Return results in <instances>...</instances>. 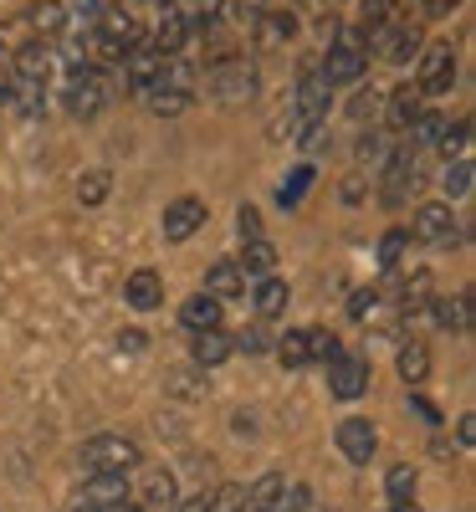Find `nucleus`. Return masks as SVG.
I'll return each mask as SVG.
<instances>
[{
	"instance_id": "nucleus-1",
	"label": "nucleus",
	"mask_w": 476,
	"mask_h": 512,
	"mask_svg": "<svg viewBox=\"0 0 476 512\" xmlns=\"http://www.w3.org/2000/svg\"><path fill=\"white\" fill-rule=\"evenodd\" d=\"M77 461H82V472H88V477H108V472H134L144 456H139V441H128V436H113V431H108V436L82 441Z\"/></svg>"
},
{
	"instance_id": "nucleus-2",
	"label": "nucleus",
	"mask_w": 476,
	"mask_h": 512,
	"mask_svg": "<svg viewBox=\"0 0 476 512\" xmlns=\"http://www.w3.org/2000/svg\"><path fill=\"white\" fill-rule=\"evenodd\" d=\"M210 93L221 103H251L262 93V72L246 57H221V62H210Z\"/></svg>"
},
{
	"instance_id": "nucleus-3",
	"label": "nucleus",
	"mask_w": 476,
	"mask_h": 512,
	"mask_svg": "<svg viewBox=\"0 0 476 512\" xmlns=\"http://www.w3.org/2000/svg\"><path fill=\"white\" fill-rule=\"evenodd\" d=\"M364 67H369V52H364V41L354 36V31H343L333 47H328V57H323V82L328 88H349V82H359L364 77Z\"/></svg>"
},
{
	"instance_id": "nucleus-4",
	"label": "nucleus",
	"mask_w": 476,
	"mask_h": 512,
	"mask_svg": "<svg viewBox=\"0 0 476 512\" xmlns=\"http://www.w3.org/2000/svg\"><path fill=\"white\" fill-rule=\"evenodd\" d=\"M451 82H456V47L451 41H430V47H420V72H415L420 98L451 93Z\"/></svg>"
},
{
	"instance_id": "nucleus-5",
	"label": "nucleus",
	"mask_w": 476,
	"mask_h": 512,
	"mask_svg": "<svg viewBox=\"0 0 476 512\" xmlns=\"http://www.w3.org/2000/svg\"><path fill=\"white\" fill-rule=\"evenodd\" d=\"M318 123H328V82H323V72H308V77L297 82L287 128H292V139H302V134H308V128H318Z\"/></svg>"
},
{
	"instance_id": "nucleus-6",
	"label": "nucleus",
	"mask_w": 476,
	"mask_h": 512,
	"mask_svg": "<svg viewBox=\"0 0 476 512\" xmlns=\"http://www.w3.org/2000/svg\"><path fill=\"white\" fill-rule=\"evenodd\" d=\"M62 103H67V113H72V118H93V113L108 103V77H103V72H93V67H72Z\"/></svg>"
},
{
	"instance_id": "nucleus-7",
	"label": "nucleus",
	"mask_w": 476,
	"mask_h": 512,
	"mask_svg": "<svg viewBox=\"0 0 476 512\" xmlns=\"http://www.w3.org/2000/svg\"><path fill=\"white\" fill-rule=\"evenodd\" d=\"M343 461H354V466H369L374 451H379V425L369 415H349V420H338V431H333Z\"/></svg>"
},
{
	"instance_id": "nucleus-8",
	"label": "nucleus",
	"mask_w": 476,
	"mask_h": 512,
	"mask_svg": "<svg viewBox=\"0 0 476 512\" xmlns=\"http://www.w3.org/2000/svg\"><path fill=\"white\" fill-rule=\"evenodd\" d=\"M190 41H195L190 11H185V6H164L149 47H154V52H164V57H190Z\"/></svg>"
},
{
	"instance_id": "nucleus-9",
	"label": "nucleus",
	"mask_w": 476,
	"mask_h": 512,
	"mask_svg": "<svg viewBox=\"0 0 476 512\" xmlns=\"http://www.w3.org/2000/svg\"><path fill=\"white\" fill-rule=\"evenodd\" d=\"M118 67H123V82H128V88L144 98L149 88H159V77H164V52H154L149 41H134V47L123 52Z\"/></svg>"
},
{
	"instance_id": "nucleus-10",
	"label": "nucleus",
	"mask_w": 476,
	"mask_h": 512,
	"mask_svg": "<svg viewBox=\"0 0 476 512\" xmlns=\"http://www.w3.org/2000/svg\"><path fill=\"white\" fill-rule=\"evenodd\" d=\"M205 216H210V210H205V200L200 195H180V200H169L164 205V241L169 246H180V241H190L200 226H205Z\"/></svg>"
},
{
	"instance_id": "nucleus-11",
	"label": "nucleus",
	"mask_w": 476,
	"mask_h": 512,
	"mask_svg": "<svg viewBox=\"0 0 476 512\" xmlns=\"http://www.w3.org/2000/svg\"><path fill=\"white\" fill-rule=\"evenodd\" d=\"M410 236L425 241V246H446L456 241V216H451V200H430L415 210V221H410Z\"/></svg>"
},
{
	"instance_id": "nucleus-12",
	"label": "nucleus",
	"mask_w": 476,
	"mask_h": 512,
	"mask_svg": "<svg viewBox=\"0 0 476 512\" xmlns=\"http://www.w3.org/2000/svg\"><path fill=\"white\" fill-rule=\"evenodd\" d=\"M328 390H333L338 400H359V395L369 390V359H364V354H338V359L328 364Z\"/></svg>"
},
{
	"instance_id": "nucleus-13",
	"label": "nucleus",
	"mask_w": 476,
	"mask_h": 512,
	"mask_svg": "<svg viewBox=\"0 0 476 512\" xmlns=\"http://www.w3.org/2000/svg\"><path fill=\"white\" fill-rule=\"evenodd\" d=\"M405 190H415V144L389 154V159H384V175H379V195H384V205H400Z\"/></svg>"
},
{
	"instance_id": "nucleus-14",
	"label": "nucleus",
	"mask_w": 476,
	"mask_h": 512,
	"mask_svg": "<svg viewBox=\"0 0 476 512\" xmlns=\"http://www.w3.org/2000/svg\"><path fill=\"white\" fill-rule=\"evenodd\" d=\"M251 36H256V47H262V52H282L287 41L297 36V16L267 6V11H256V16H251Z\"/></svg>"
},
{
	"instance_id": "nucleus-15",
	"label": "nucleus",
	"mask_w": 476,
	"mask_h": 512,
	"mask_svg": "<svg viewBox=\"0 0 476 512\" xmlns=\"http://www.w3.org/2000/svg\"><path fill=\"white\" fill-rule=\"evenodd\" d=\"M374 52L384 57V62H395V67H405L410 57H420V31L415 26H379L374 31Z\"/></svg>"
},
{
	"instance_id": "nucleus-16",
	"label": "nucleus",
	"mask_w": 476,
	"mask_h": 512,
	"mask_svg": "<svg viewBox=\"0 0 476 512\" xmlns=\"http://www.w3.org/2000/svg\"><path fill=\"white\" fill-rule=\"evenodd\" d=\"M123 303L134 308V313H154V308L164 303V277H159L154 267H139L134 277L123 282Z\"/></svg>"
},
{
	"instance_id": "nucleus-17",
	"label": "nucleus",
	"mask_w": 476,
	"mask_h": 512,
	"mask_svg": "<svg viewBox=\"0 0 476 512\" xmlns=\"http://www.w3.org/2000/svg\"><path fill=\"white\" fill-rule=\"evenodd\" d=\"M175 502H180V482H175V472H144V492H139V507L144 512H175Z\"/></svg>"
},
{
	"instance_id": "nucleus-18",
	"label": "nucleus",
	"mask_w": 476,
	"mask_h": 512,
	"mask_svg": "<svg viewBox=\"0 0 476 512\" xmlns=\"http://www.w3.org/2000/svg\"><path fill=\"white\" fill-rule=\"evenodd\" d=\"M57 67V52L47 47V41H26V47H16V82H47Z\"/></svg>"
},
{
	"instance_id": "nucleus-19",
	"label": "nucleus",
	"mask_w": 476,
	"mask_h": 512,
	"mask_svg": "<svg viewBox=\"0 0 476 512\" xmlns=\"http://www.w3.org/2000/svg\"><path fill=\"white\" fill-rule=\"evenodd\" d=\"M287 303H292V287L282 282V277H262L251 287V308H256V318H282L287 313Z\"/></svg>"
},
{
	"instance_id": "nucleus-20",
	"label": "nucleus",
	"mask_w": 476,
	"mask_h": 512,
	"mask_svg": "<svg viewBox=\"0 0 476 512\" xmlns=\"http://www.w3.org/2000/svg\"><path fill=\"white\" fill-rule=\"evenodd\" d=\"M200 292H210L215 303H226V297H246V272L226 256V262H215V267L205 272V287H200Z\"/></svg>"
},
{
	"instance_id": "nucleus-21",
	"label": "nucleus",
	"mask_w": 476,
	"mask_h": 512,
	"mask_svg": "<svg viewBox=\"0 0 476 512\" xmlns=\"http://www.w3.org/2000/svg\"><path fill=\"white\" fill-rule=\"evenodd\" d=\"M190 354H195L200 369H215V364H226V359L236 354V344H231V333H226V328H205V333H195Z\"/></svg>"
},
{
	"instance_id": "nucleus-22",
	"label": "nucleus",
	"mask_w": 476,
	"mask_h": 512,
	"mask_svg": "<svg viewBox=\"0 0 476 512\" xmlns=\"http://www.w3.org/2000/svg\"><path fill=\"white\" fill-rule=\"evenodd\" d=\"M420 88L415 82H400L395 93H389V128H395V134H410V123L420 118Z\"/></svg>"
},
{
	"instance_id": "nucleus-23",
	"label": "nucleus",
	"mask_w": 476,
	"mask_h": 512,
	"mask_svg": "<svg viewBox=\"0 0 476 512\" xmlns=\"http://www.w3.org/2000/svg\"><path fill=\"white\" fill-rule=\"evenodd\" d=\"M82 502H88V507H118V502H128V472L88 477V487H82Z\"/></svg>"
},
{
	"instance_id": "nucleus-24",
	"label": "nucleus",
	"mask_w": 476,
	"mask_h": 512,
	"mask_svg": "<svg viewBox=\"0 0 476 512\" xmlns=\"http://www.w3.org/2000/svg\"><path fill=\"white\" fill-rule=\"evenodd\" d=\"M221 308H226V303H215L210 292H195V297H185V308H180V323H185L190 333L221 328Z\"/></svg>"
},
{
	"instance_id": "nucleus-25",
	"label": "nucleus",
	"mask_w": 476,
	"mask_h": 512,
	"mask_svg": "<svg viewBox=\"0 0 476 512\" xmlns=\"http://www.w3.org/2000/svg\"><path fill=\"white\" fill-rule=\"evenodd\" d=\"M98 31H103L108 41H118L123 52L134 47V41H144V36H139V21H134V11H123V6H108V11H98Z\"/></svg>"
},
{
	"instance_id": "nucleus-26",
	"label": "nucleus",
	"mask_w": 476,
	"mask_h": 512,
	"mask_svg": "<svg viewBox=\"0 0 476 512\" xmlns=\"http://www.w3.org/2000/svg\"><path fill=\"white\" fill-rule=\"evenodd\" d=\"M430 313H436V323L451 328V333H471V297L466 292L461 297H430Z\"/></svg>"
},
{
	"instance_id": "nucleus-27",
	"label": "nucleus",
	"mask_w": 476,
	"mask_h": 512,
	"mask_svg": "<svg viewBox=\"0 0 476 512\" xmlns=\"http://www.w3.org/2000/svg\"><path fill=\"white\" fill-rule=\"evenodd\" d=\"M246 277H272V267H277V246L267 241V236H256V241H246V256L236 262Z\"/></svg>"
},
{
	"instance_id": "nucleus-28",
	"label": "nucleus",
	"mask_w": 476,
	"mask_h": 512,
	"mask_svg": "<svg viewBox=\"0 0 476 512\" xmlns=\"http://www.w3.org/2000/svg\"><path fill=\"white\" fill-rule=\"evenodd\" d=\"M26 21L41 36H57L67 26V6H62V0H36V6H26Z\"/></svg>"
},
{
	"instance_id": "nucleus-29",
	"label": "nucleus",
	"mask_w": 476,
	"mask_h": 512,
	"mask_svg": "<svg viewBox=\"0 0 476 512\" xmlns=\"http://www.w3.org/2000/svg\"><path fill=\"white\" fill-rule=\"evenodd\" d=\"M395 369H400V379H405L410 390H415V384H420V379L430 374V349H425V344H415V338H410V344H405V349L395 354Z\"/></svg>"
},
{
	"instance_id": "nucleus-30",
	"label": "nucleus",
	"mask_w": 476,
	"mask_h": 512,
	"mask_svg": "<svg viewBox=\"0 0 476 512\" xmlns=\"http://www.w3.org/2000/svg\"><path fill=\"white\" fill-rule=\"evenodd\" d=\"M282 487H287V482H282L277 472H267V477H256V482H251V487L241 492V497H246V512H272V502L282 497Z\"/></svg>"
},
{
	"instance_id": "nucleus-31",
	"label": "nucleus",
	"mask_w": 476,
	"mask_h": 512,
	"mask_svg": "<svg viewBox=\"0 0 476 512\" xmlns=\"http://www.w3.org/2000/svg\"><path fill=\"white\" fill-rule=\"evenodd\" d=\"M415 466L410 461H395V466H389V477H384V492H389V502H410L415 497Z\"/></svg>"
},
{
	"instance_id": "nucleus-32",
	"label": "nucleus",
	"mask_w": 476,
	"mask_h": 512,
	"mask_svg": "<svg viewBox=\"0 0 476 512\" xmlns=\"http://www.w3.org/2000/svg\"><path fill=\"white\" fill-rule=\"evenodd\" d=\"M144 103H149V113H154V118H175V113H185V108H190V93H175V88H149V93H144Z\"/></svg>"
},
{
	"instance_id": "nucleus-33",
	"label": "nucleus",
	"mask_w": 476,
	"mask_h": 512,
	"mask_svg": "<svg viewBox=\"0 0 476 512\" xmlns=\"http://www.w3.org/2000/svg\"><path fill=\"white\" fill-rule=\"evenodd\" d=\"M108 190H113V175H108V169H88V175L77 180V200H82V205H103Z\"/></svg>"
},
{
	"instance_id": "nucleus-34",
	"label": "nucleus",
	"mask_w": 476,
	"mask_h": 512,
	"mask_svg": "<svg viewBox=\"0 0 476 512\" xmlns=\"http://www.w3.org/2000/svg\"><path fill=\"white\" fill-rule=\"evenodd\" d=\"M277 359H282L287 369H302V364H308V328H287V338L277 344Z\"/></svg>"
},
{
	"instance_id": "nucleus-35",
	"label": "nucleus",
	"mask_w": 476,
	"mask_h": 512,
	"mask_svg": "<svg viewBox=\"0 0 476 512\" xmlns=\"http://www.w3.org/2000/svg\"><path fill=\"white\" fill-rule=\"evenodd\" d=\"M471 175H476V169H471V159H451V164H446V175H441V190H446V200H461V195L471 190Z\"/></svg>"
},
{
	"instance_id": "nucleus-36",
	"label": "nucleus",
	"mask_w": 476,
	"mask_h": 512,
	"mask_svg": "<svg viewBox=\"0 0 476 512\" xmlns=\"http://www.w3.org/2000/svg\"><path fill=\"white\" fill-rule=\"evenodd\" d=\"M441 134H446V118L420 108V118L410 123V144H425V149H430V144H441Z\"/></svg>"
},
{
	"instance_id": "nucleus-37",
	"label": "nucleus",
	"mask_w": 476,
	"mask_h": 512,
	"mask_svg": "<svg viewBox=\"0 0 476 512\" xmlns=\"http://www.w3.org/2000/svg\"><path fill=\"white\" fill-rule=\"evenodd\" d=\"M405 251H410V231H384V241H379V267L395 272V267L405 262Z\"/></svg>"
},
{
	"instance_id": "nucleus-38",
	"label": "nucleus",
	"mask_w": 476,
	"mask_h": 512,
	"mask_svg": "<svg viewBox=\"0 0 476 512\" xmlns=\"http://www.w3.org/2000/svg\"><path fill=\"white\" fill-rule=\"evenodd\" d=\"M343 349H338V338L323 333V328H308V364H333Z\"/></svg>"
},
{
	"instance_id": "nucleus-39",
	"label": "nucleus",
	"mask_w": 476,
	"mask_h": 512,
	"mask_svg": "<svg viewBox=\"0 0 476 512\" xmlns=\"http://www.w3.org/2000/svg\"><path fill=\"white\" fill-rule=\"evenodd\" d=\"M205 369L195 364V369H175V374H169V390H175V395H185V400H195V395H205V379H200Z\"/></svg>"
},
{
	"instance_id": "nucleus-40",
	"label": "nucleus",
	"mask_w": 476,
	"mask_h": 512,
	"mask_svg": "<svg viewBox=\"0 0 476 512\" xmlns=\"http://www.w3.org/2000/svg\"><path fill=\"white\" fill-rule=\"evenodd\" d=\"M272 512H313V487H282V497L272 502Z\"/></svg>"
},
{
	"instance_id": "nucleus-41",
	"label": "nucleus",
	"mask_w": 476,
	"mask_h": 512,
	"mask_svg": "<svg viewBox=\"0 0 476 512\" xmlns=\"http://www.w3.org/2000/svg\"><path fill=\"white\" fill-rule=\"evenodd\" d=\"M354 21H359V26L374 36V31L389 21V16H384V0H359V6H354Z\"/></svg>"
},
{
	"instance_id": "nucleus-42",
	"label": "nucleus",
	"mask_w": 476,
	"mask_h": 512,
	"mask_svg": "<svg viewBox=\"0 0 476 512\" xmlns=\"http://www.w3.org/2000/svg\"><path fill=\"white\" fill-rule=\"evenodd\" d=\"M231 344H236V349H246V354H267V349H272V338H267V328H262V323H256V328L236 333Z\"/></svg>"
},
{
	"instance_id": "nucleus-43",
	"label": "nucleus",
	"mask_w": 476,
	"mask_h": 512,
	"mask_svg": "<svg viewBox=\"0 0 476 512\" xmlns=\"http://www.w3.org/2000/svg\"><path fill=\"white\" fill-rule=\"evenodd\" d=\"M236 231H241L246 241H256V236H262V216H256L251 205H241V210H236Z\"/></svg>"
},
{
	"instance_id": "nucleus-44",
	"label": "nucleus",
	"mask_w": 476,
	"mask_h": 512,
	"mask_svg": "<svg viewBox=\"0 0 476 512\" xmlns=\"http://www.w3.org/2000/svg\"><path fill=\"white\" fill-rule=\"evenodd\" d=\"M308 185H313V169H297V180H292V185H282V195H277V200H282V205H297Z\"/></svg>"
},
{
	"instance_id": "nucleus-45",
	"label": "nucleus",
	"mask_w": 476,
	"mask_h": 512,
	"mask_svg": "<svg viewBox=\"0 0 476 512\" xmlns=\"http://www.w3.org/2000/svg\"><path fill=\"white\" fill-rule=\"evenodd\" d=\"M175 512H221V507H215V492H195V497L175 502Z\"/></svg>"
},
{
	"instance_id": "nucleus-46",
	"label": "nucleus",
	"mask_w": 476,
	"mask_h": 512,
	"mask_svg": "<svg viewBox=\"0 0 476 512\" xmlns=\"http://www.w3.org/2000/svg\"><path fill=\"white\" fill-rule=\"evenodd\" d=\"M256 11H267V0H231V16L236 21H251Z\"/></svg>"
},
{
	"instance_id": "nucleus-47",
	"label": "nucleus",
	"mask_w": 476,
	"mask_h": 512,
	"mask_svg": "<svg viewBox=\"0 0 476 512\" xmlns=\"http://www.w3.org/2000/svg\"><path fill=\"white\" fill-rule=\"evenodd\" d=\"M456 6H461V0H420V11H425V16H436V21H441V16H451Z\"/></svg>"
},
{
	"instance_id": "nucleus-48",
	"label": "nucleus",
	"mask_w": 476,
	"mask_h": 512,
	"mask_svg": "<svg viewBox=\"0 0 476 512\" xmlns=\"http://www.w3.org/2000/svg\"><path fill=\"white\" fill-rule=\"evenodd\" d=\"M374 297H379V292H354V303H349V318H369Z\"/></svg>"
},
{
	"instance_id": "nucleus-49",
	"label": "nucleus",
	"mask_w": 476,
	"mask_h": 512,
	"mask_svg": "<svg viewBox=\"0 0 476 512\" xmlns=\"http://www.w3.org/2000/svg\"><path fill=\"white\" fill-rule=\"evenodd\" d=\"M144 338H149V333H139V328H128V333H118V349H128V354H139V349H144Z\"/></svg>"
},
{
	"instance_id": "nucleus-50",
	"label": "nucleus",
	"mask_w": 476,
	"mask_h": 512,
	"mask_svg": "<svg viewBox=\"0 0 476 512\" xmlns=\"http://www.w3.org/2000/svg\"><path fill=\"white\" fill-rule=\"evenodd\" d=\"M410 405H415V410H420V415H425L430 425H441V410H436V405H430L425 395H410Z\"/></svg>"
},
{
	"instance_id": "nucleus-51",
	"label": "nucleus",
	"mask_w": 476,
	"mask_h": 512,
	"mask_svg": "<svg viewBox=\"0 0 476 512\" xmlns=\"http://www.w3.org/2000/svg\"><path fill=\"white\" fill-rule=\"evenodd\" d=\"M72 11H77V16H98L103 0H72Z\"/></svg>"
},
{
	"instance_id": "nucleus-52",
	"label": "nucleus",
	"mask_w": 476,
	"mask_h": 512,
	"mask_svg": "<svg viewBox=\"0 0 476 512\" xmlns=\"http://www.w3.org/2000/svg\"><path fill=\"white\" fill-rule=\"evenodd\" d=\"M456 436H461V446H471V441H476V425H471V415H461V425H456Z\"/></svg>"
},
{
	"instance_id": "nucleus-53",
	"label": "nucleus",
	"mask_w": 476,
	"mask_h": 512,
	"mask_svg": "<svg viewBox=\"0 0 476 512\" xmlns=\"http://www.w3.org/2000/svg\"><path fill=\"white\" fill-rule=\"evenodd\" d=\"M384 512H420V502H415V497H410V502H389Z\"/></svg>"
},
{
	"instance_id": "nucleus-54",
	"label": "nucleus",
	"mask_w": 476,
	"mask_h": 512,
	"mask_svg": "<svg viewBox=\"0 0 476 512\" xmlns=\"http://www.w3.org/2000/svg\"><path fill=\"white\" fill-rule=\"evenodd\" d=\"M6 103H11V82H6V77H0V108H6Z\"/></svg>"
},
{
	"instance_id": "nucleus-55",
	"label": "nucleus",
	"mask_w": 476,
	"mask_h": 512,
	"mask_svg": "<svg viewBox=\"0 0 476 512\" xmlns=\"http://www.w3.org/2000/svg\"><path fill=\"white\" fill-rule=\"evenodd\" d=\"M108 512H144L139 502H118V507H108Z\"/></svg>"
},
{
	"instance_id": "nucleus-56",
	"label": "nucleus",
	"mask_w": 476,
	"mask_h": 512,
	"mask_svg": "<svg viewBox=\"0 0 476 512\" xmlns=\"http://www.w3.org/2000/svg\"><path fill=\"white\" fill-rule=\"evenodd\" d=\"M72 512H108V507H88V502H77Z\"/></svg>"
},
{
	"instance_id": "nucleus-57",
	"label": "nucleus",
	"mask_w": 476,
	"mask_h": 512,
	"mask_svg": "<svg viewBox=\"0 0 476 512\" xmlns=\"http://www.w3.org/2000/svg\"><path fill=\"white\" fill-rule=\"evenodd\" d=\"M395 6H410V11H420V0H395Z\"/></svg>"
},
{
	"instance_id": "nucleus-58",
	"label": "nucleus",
	"mask_w": 476,
	"mask_h": 512,
	"mask_svg": "<svg viewBox=\"0 0 476 512\" xmlns=\"http://www.w3.org/2000/svg\"><path fill=\"white\" fill-rule=\"evenodd\" d=\"M328 6H338V0H328Z\"/></svg>"
}]
</instances>
